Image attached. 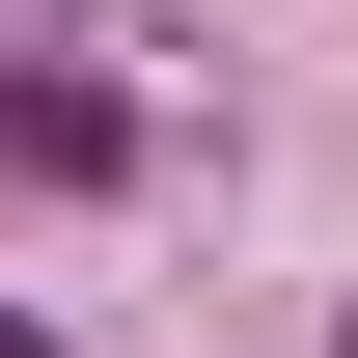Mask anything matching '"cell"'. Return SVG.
I'll return each instance as SVG.
<instances>
[{
  "label": "cell",
  "instance_id": "1",
  "mask_svg": "<svg viewBox=\"0 0 358 358\" xmlns=\"http://www.w3.org/2000/svg\"><path fill=\"white\" fill-rule=\"evenodd\" d=\"M0 358H28V331H0Z\"/></svg>",
  "mask_w": 358,
  "mask_h": 358
}]
</instances>
